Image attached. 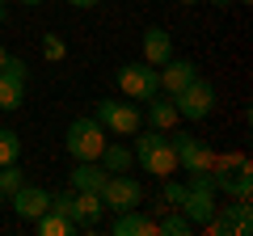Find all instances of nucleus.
<instances>
[{"label": "nucleus", "mask_w": 253, "mask_h": 236, "mask_svg": "<svg viewBox=\"0 0 253 236\" xmlns=\"http://www.w3.org/2000/svg\"><path fill=\"white\" fill-rule=\"evenodd\" d=\"M135 164L144 173H152L156 182H165V177H173L177 173V152H173V144L165 139V131H135Z\"/></svg>", "instance_id": "1"}, {"label": "nucleus", "mask_w": 253, "mask_h": 236, "mask_svg": "<svg viewBox=\"0 0 253 236\" xmlns=\"http://www.w3.org/2000/svg\"><path fill=\"white\" fill-rule=\"evenodd\" d=\"M93 118L106 127V135H118V139H131L144 127V110L126 106V101H118V97H101L97 106H93Z\"/></svg>", "instance_id": "2"}, {"label": "nucleus", "mask_w": 253, "mask_h": 236, "mask_svg": "<svg viewBox=\"0 0 253 236\" xmlns=\"http://www.w3.org/2000/svg\"><path fill=\"white\" fill-rule=\"evenodd\" d=\"M63 148H68V156H76V160H97L101 148H106V127H101L97 118H76L72 127H68V135H63Z\"/></svg>", "instance_id": "3"}, {"label": "nucleus", "mask_w": 253, "mask_h": 236, "mask_svg": "<svg viewBox=\"0 0 253 236\" xmlns=\"http://www.w3.org/2000/svg\"><path fill=\"white\" fill-rule=\"evenodd\" d=\"M114 80H118V89H123V97L126 101H152L156 93H161V72H156L152 64H123L114 72Z\"/></svg>", "instance_id": "4"}, {"label": "nucleus", "mask_w": 253, "mask_h": 236, "mask_svg": "<svg viewBox=\"0 0 253 236\" xmlns=\"http://www.w3.org/2000/svg\"><path fill=\"white\" fill-rule=\"evenodd\" d=\"M97 198H101V207L106 211H131V207H139L144 202V186L135 182V177H126V173H110L106 182H101V190H97Z\"/></svg>", "instance_id": "5"}, {"label": "nucleus", "mask_w": 253, "mask_h": 236, "mask_svg": "<svg viewBox=\"0 0 253 236\" xmlns=\"http://www.w3.org/2000/svg\"><path fill=\"white\" fill-rule=\"evenodd\" d=\"M173 106H177L181 118H190V122H203V118L215 110V89H211V80L194 76V80H190L181 93H173Z\"/></svg>", "instance_id": "6"}, {"label": "nucleus", "mask_w": 253, "mask_h": 236, "mask_svg": "<svg viewBox=\"0 0 253 236\" xmlns=\"http://www.w3.org/2000/svg\"><path fill=\"white\" fill-rule=\"evenodd\" d=\"M173 152H177V173H211V160H215V152H211V144H203V139L186 135V131H177V135H169Z\"/></svg>", "instance_id": "7"}, {"label": "nucleus", "mask_w": 253, "mask_h": 236, "mask_svg": "<svg viewBox=\"0 0 253 236\" xmlns=\"http://www.w3.org/2000/svg\"><path fill=\"white\" fill-rule=\"evenodd\" d=\"M4 202H9V207L17 211V219H26V224H34L42 211H51V194H46L42 186H17Z\"/></svg>", "instance_id": "8"}, {"label": "nucleus", "mask_w": 253, "mask_h": 236, "mask_svg": "<svg viewBox=\"0 0 253 236\" xmlns=\"http://www.w3.org/2000/svg\"><path fill=\"white\" fill-rule=\"evenodd\" d=\"M101 198H97V190H76L72 194V211H68V219L76 224V232H93L97 228V219H101Z\"/></svg>", "instance_id": "9"}, {"label": "nucleus", "mask_w": 253, "mask_h": 236, "mask_svg": "<svg viewBox=\"0 0 253 236\" xmlns=\"http://www.w3.org/2000/svg\"><path fill=\"white\" fill-rule=\"evenodd\" d=\"M156 72H161V93H165V97H173V93H181L194 76H199V68L190 64V59H165Z\"/></svg>", "instance_id": "10"}, {"label": "nucleus", "mask_w": 253, "mask_h": 236, "mask_svg": "<svg viewBox=\"0 0 253 236\" xmlns=\"http://www.w3.org/2000/svg\"><path fill=\"white\" fill-rule=\"evenodd\" d=\"M144 122H148V127H152V131H173V127H177V122H181V114H177V106H173V97H165V93H156V97L152 101H144Z\"/></svg>", "instance_id": "11"}, {"label": "nucleus", "mask_w": 253, "mask_h": 236, "mask_svg": "<svg viewBox=\"0 0 253 236\" xmlns=\"http://www.w3.org/2000/svg\"><path fill=\"white\" fill-rule=\"evenodd\" d=\"M110 232H114V236H156V219L144 215L139 207H131V211H118V215H114Z\"/></svg>", "instance_id": "12"}, {"label": "nucleus", "mask_w": 253, "mask_h": 236, "mask_svg": "<svg viewBox=\"0 0 253 236\" xmlns=\"http://www.w3.org/2000/svg\"><path fill=\"white\" fill-rule=\"evenodd\" d=\"M165 59H173V38H169V30H161V26L144 30V64L161 68Z\"/></svg>", "instance_id": "13"}, {"label": "nucleus", "mask_w": 253, "mask_h": 236, "mask_svg": "<svg viewBox=\"0 0 253 236\" xmlns=\"http://www.w3.org/2000/svg\"><path fill=\"white\" fill-rule=\"evenodd\" d=\"M110 173L101 169V160H76V169L68 173V182H72V190H101V182H106Z\"/></svg>", "instance_id": "14"}, {"label": "nucleus", "mask_w": 253, "mask_h": 236, "mask_svg": "<svg viewBox=\"0 0 253 236\" xmlns=\"http://www.w3.org/2000/svg\"><path fill=\"white\" fill-rule=\"evenodd\" d=\"M97 160H101V169H106V173H126L131 164H135V152H131L123 139H106V148H101Z\"/></svg>", "instance_id": "15"}, {"label": "nucleus", "mask_w": 253, "mask_h": 236, "mask_svg": "<svg viewBox=\"0 0 253 236\" xmlns=\"http://www.w3.org/2000/svg\"><path fill=\"white\" fill-rule=\"evenodd\" d=\"M21 101H26V80H17L13 72H0V110L13 114L21 110Z\"/></svg>", "instance_id": "16"}, {"label": "nucleus", "mask_w": 253, "mask_h": 236, "mask_svg": "<svg viewBox=\"0 0 253 236\" xmlns=\"http://www.w3.org/2000/svg\"><path fill=\"white\" fill-rule=\"evenodd\" d=\"M34 228L42 236H76V224L68 215H59V211H42V215L34 219Z\"/></svg>", "instance_id": "17"}, {"label": "nucleus", "mask_w": 253, "mask_h": 236, "mask_svg": "<svg viewBox=\"0 0 253 236\" xmlns=\"http://www.w3.org/2000/svg\"><path fill=\"white\" fill-rule=\"evenodd\" d=\"M224 194H228V198H253V169H249V160L224 182Z\"/></svg>", "instance_id": "18"}, {"label": "nucleus", "mask_w": 253, "mask_h": 236, "mask_svg": "<svg viewBox=\"0 0 253 236\" xmlns=\"http://www.w3.org/2000/svg\"><path fill=\"white\" fill-rule=\"evenodd\" d=\"M190 232H194V224H190L177 207H169V215L156 219V236H190Z\"/></svg>", "instance_id": "19"}, {"label": "nucleus", "mask_w": 253, "mask_h": 236, "mask_svg": "<svg viewBox=\"0 0 253 236\" xmlns=\"http://www.w3.org/2000/svg\"><path fill=\"white\" fill-rule=\"evenodd\" d=\"M21 160V135L13 127H0V164Z\"/></svg>", "instance_id": "20"}, {"label": "nucleus", "mask_w": 253, "mask_h": 236, "mask_svg": "<svg viewBox=\"0 0 253 236\" xmlns=\"http://www.w3.org/2000/svg\"><path fill=\"white\" fill-rule=\"evenodd\" d=\"M17 186H26V169H21L17 160H13V164H0V194L9 198Z\"/></svg>", "instance_id": "21"}, {"label": "nucleus", "mask_w": 253, "mask_h": 236, "mask_svg": "<svg viewBox=\"0 0 253 236\" xmlns=\"http://www.w3.org/2000/svg\"><path fill=\"white\" fill-rule=\"evenodd\" d=\"M161 198H165V207H181V198H186V182L165 177V182H161Z\"/></svg>", "instance_id": "22"}, {"label": "nucleus", "mask_w": 253, "mask_h": 236, "mask_svg": "<svg viewBox=\"0 0 253 236\" xmlns=\"http://www.w3.org/2000/svg\"><path fill=\"white\" fill-rule=\"evenodd\" d=\"M63 55H68V42H63L59 34H46L42 38V59H46V64H59Z\"/></svg>", "instance_id": "23"}, {"label": "nucleus", "mask_w": 253, "mask_h": 236, "mask_svg": "<svg viewBox=\"0 0 253 236\" xmlns=\"http://www.w3.org/2000/svg\"><path fill=\"white\" fill-rule=\"evenodd\" d=\"M68 4H72V9H97L101 0H68Z\"/></svg>", "instance_id": "24"}, {"label": "nucleus", "mask_w": 253, "mask_h": 236, "mask_svg": "<svg viewBox=\"0 0 253 236\" xmlns=\"http://www.w3.org/2000/svg\"><path fill=\"white\" fill-rule=\"evenodd\" d=\"M4 64H9V51H4V46H0V68H4Z\"/></svg>", "instance_id": "25"}, {"label": "nucleus", "mask_w": 253, "mask_h": 236, "mask_svg": "<svg viewBox=\"0 0 253 236\" xmlns=\"http://www.w3.org/2000/svg\"><path fill=\"white\" fill-rule=\"evenodd\" d=\"M4 17H9V4H4V0H0V21H4Z\"/></svg>", "instance_id": "26"}, {"label": "nucleus", "mask_w": 253, "mask_h": 236, "mask_svg": "<svg viewBox=\"0 0 253 236\" xmlns=\"http://www.w3.org/2000/svg\"><path fill=\"white\" fill-rule=\"evenodd\" d=\"M211 4H215V9H228V4H232V0H211Z\"/></svg>", "instance_id": "27"}, {"label": "nucleus", "mask_w": 253, "mask_h": 236, "mask_svg": "<svg viewBox=\"0 0 253 236\" xmlns=\"http://www.w3.org/2000/svg\"><path fill=\"white\" fill-rule=\"evenodd\" d=\"M177 4H203V0H177Z\"/></svg>", "instance_id": "28"}, {"label": "nucleus", "mask_w": 253, "mask_h": 236, "mask_svg": "<svg viewBox=\"0 0 253 236\" xmlns=\"http://www.w3.org/2000/svg\"><path fill=\"white\" fill-rule=\"evenodd\" d=\"M21 4H42V0H21Z\"/></svg>", "instance_id": "29"}, {"label": "nucleus", "mask_w": 253, "mask_h": 236, "mask_svg": "<svg viewBox=\"0 0 253 236\" xmlns=\"http://www.w3.org/2000/svg\"><path fill=\"white\" fill-rule=\"evenodd\" d=\"M236 4H249V0H236Z\"/></svg>", "instance_id": "30"}, {"label": "nucleus", "mask_w": 253, "mask_h": 236, "mask_svg": "<svg viewBox=\"0 0 253 236\" xmlns=\"http://www.w3.org/2000/svg\"><path fill=\"white\" fill-rule=\"evenodd\" d=\"M0 207H4V194H0Z\"/></svg>", "instance_id": "31"}]
</instances>
